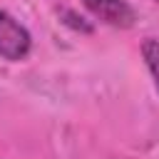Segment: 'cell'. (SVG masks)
<instances>
[{"label":"cell","mask_w":159,"mask_h":159,"mask_svg":"<svg viewBox=\"0 0 159 159\" xmlns=\"http://www.w3.org/2000/svg\"><path fill=\"white\" fill-rule=\"evenodd\" d=\"M82 5L92 17L117 30H129L137 22V12L127 0H82Z\"/></svg>","instance_id":"7a4b0ae2"},{"label":"cell","mask_w":159,"mask_h":159,"mask_svg":"<svg viewBox=\"0 0 159 159\" xmlns=\"http://www.w3.org/2000/svg\"><path fill=\"white\" fill-rule=\"evenodd\" d=\"M60 15H62V22H65V25H70L72 30H77V32H84V35H89V32H92V25H89V22H87L82 15H77L75 10L65 7Z\"/></svg>","instance_id":"277c9868"},{"label":"cell","mask_w":159,"mask_h":159,"mask_svg":"<svg viewBox=\"0 0 159 159\" xmlns=\"http://www.w3.org/2000/svg\"><path fill=\"white\" fill-rule=\"evenodd\" d=\"M157 2H159V0H157Z\"/></svg>","instance_id":"5b68a950"},{"label":"cell","mask_w":159,"mask_h":159,"mask_svg":"<svg viewBox=\"0 0 159 159\" xmlns=\"http://www.w3.org/2000/svg\"><path fill=\"white\" fill-rule=\"evenodd\" d=\"M32 50V37L27 27L15 20L10 12L0 10V57L7 62H20L30 55Z\"/></svg>","instance_id":"6da1fadb"},{"label":"cell","mask_w":159,"mask_h":159,"mask_svg":"<svg viewBox=\"0 0 159 159\" xmlns=\"http://www.w3.org/2000/svg\"><path fill=\"white\" fill-rule=\"evenodd\" d=\"M142 57H144V65H147V70H149L157 89H159V40L147 37L142 42Z\"/></svg>","instance_id":"3957f363"}]
</instances>
